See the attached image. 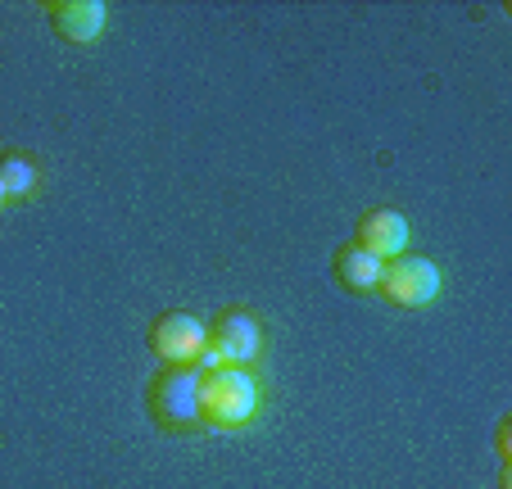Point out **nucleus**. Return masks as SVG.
Segmentation results:
<instances>
[{"label": "nucleus", "instance_id": "3", "mask_svg": "<svg viewBox=\"0 0 512 489\" xmlns=\"http://www.w3.org/2000/svg\"><path fill=\"white\" fill-rule=\"evenodd\" d=\"M263 345V331L245 308H223V313L209 322V345H204L195 372H209V367H245Z\"/></svg>", "mask_w": 512, "mask_h": 489}, {"label": "nucleus", "instance_id": "4", "mask_svg": "<svg viewBox=\"0 0 512 489\" xmlns=\"http://www.w3.org/2000/svg\"><path fill=\"white\" fill-rule=\"evenodd\" d=\"M209 345V326L200 322L186 308H173V313H159L150 322V354L164 367H195Z\"/></svg>", "mask_w": 512, "mask_h": 489}, {"label": "nucleus", "instance_id": "10", "mask_svg": "<svg viewBox=\"0 0 512 489\" xmlns=\"http://www.w3.org/2000/svg\"><path fill=\"white\" fill-rule=\"evenodd\" d=\"M494 449H499V467H508V458H512L508 453V417H503L499 431H494Z\"/></svg>", "mask_w": 512, "mask_h": 489}, {"label": "nucleus", "instance_id": "8", "mask_svg": "<svg viewBox=\"0 0 512 489\" xmlns=\"http://www.w3.org/2000/svg\"><path fill=\"white\" fill-rule=\"evenodd\" d=\"M381 268H386V263L372 259V254L358 250V245H340L336 259H331V277H336L349 295H377Z\"/></svg>", "mask_w": 512, "mask_h": 489}, {"label": "nucleus", "instance_id": "5", "mask_svg": "<svg viewBox=\"0 0 512 489\" xmlns=\"http://www.w3.org/2000/svg\"><path fill=\"white\" fill-rule=\"evenodd\" d=\"M377 295H386L395 308H426L440 295V268L422 254H399L381 268V286Z\"/></svg>", "mask_w": 512, "mask_h": 489}, {"label": "nucleus", "instance_id": "2", "mask_svg": "<svg viewBox=\"0 0 512 489\" xmlns=\"http://www.w3.org/2000/svg\"><path fill=\"white\" fill-rule=\"evenodd\" d=\"M145 408L159 431L200 426V372L195 367H159L145 385Z\"/></svg>", "mask_w": 512, "mask_h": 489}, {"label": "nucleus", "instance_id": "1", "mask_svg": "<svg viewBox=\"0 0 512 489\" xmlns=\"http://www.w3.org/2000/svg\"><path fill=\"white\" fill-rule=\"evenodd\" d=\"M259 413V381L245 367H209L200 372V426L241 431Z\"/></svg>", "mask_w": 512, "mask_h": 489}, {"label": "nucleus", "instance_id": "7", "mask_svg": "<svg viewBox=\"0 0 512 489\" xmlns=\"http://www.w3.org/2000/svg\"><path fill=\"white\" fill-rule=\"evenodd\" d=\"M46 19L59 41H68V46H91V41L105 32L109 10L100 0H50Z\"/></svg>", "mask_w": 512, "mask_h": 489}, {"label": "nucleus", "instance_id": "6", "mask_svg": "<svg viewBox=\"0 0 512 489\" xmlns=\"http://www.w3.org/2000/svg\"><path fill=\"white\" fill-rule=\"evenodd\" d=\"M354 245L358 250H368L372 259H381V263L399 259V254L408 250V218L377 204V209H368L354 222Z\"/></svg>", "mask_w": 512, "mask_h": 489}, {"label": "nucleus", "instance_id": "9", "mask_svg": "<svg viewBox=\"0 0 512 489\" xmlns=\"http://www.w3.org/2000/svg\"><path fill=\"white\" fill-rule=\"evenodd\" d=\"M32 191H37V163L19 150H5L0 154V195H5V204L28 200Z\"/></svg>", "mask_w": 512, "mask_h": 489}, {"label": "nucleus", "instance_id": "11", "mask_svg": "<svg viewBox=\"0 0 512 489\" xmlns=\"http://www.w3.org/2000/svg\"><path fill=\"white\" fill-rule=\"evenodd\" d=\"M0 209H5V195H0Z\"/></svg>", "mask_w": 512, "mask_h": 489}]
</instances>
